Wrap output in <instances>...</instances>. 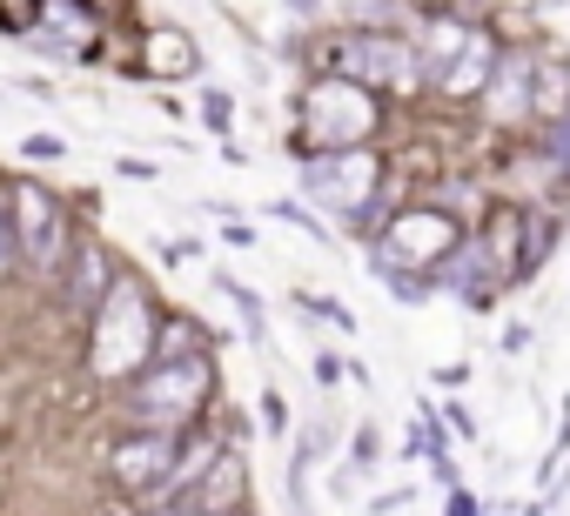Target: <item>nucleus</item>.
<instances>
[{"instance_id":"6","label":"nucleus","mask_w":570,"mask_h":516,"mask_svg":"<svg viewBox=\"0 0 570 516\" xmlns=\"http://www.w3.org/2000/svg\"><path fill=\"white\" fill-rule=\"evenodd\" d=\"M343 75L363 88V81H383V88H416L423 81V54L403 48V41H350L343 48Z\"/></svg>"},{"instance_id":"9","label":"nucleus","mask_w":570,"mask_h":516,"mask_svg":"<svg viewBox=\"0 0 570 516\" xmlns=\"http://www.w3.org/2000/svg\"><path fill=\"white\" fill-rule=\"evenodd\" d=\"M456 228L443 221V215H403L396 228H390V255H383V269H396V262H436L443 255V241H450Z\"/></svg>"},{"instance_id":"12","label":"nucleus","mask_w":570,"mask_h":516,"mask_svg":"<svg viewBox=\"0 0 570 516\" xmlns=\"http://www.w3.org/2000/svg\"><path fill=\"white\" fill-rule=\"evenodd\" d=\"M21 155H41V161H55V155H61V141H55V135H28V141H21Z\"/></svg>"},{"instance_id":"15","label":"nucleus","mask_w":570,"mask_h":516,"mask_svg":"<svg viewBox=\"0 0 570 516\" xmlns=\"http://www.w3.org/2000/svg\"><path fill=\"white\" fill-rule=\"evenodd\" d=\"M14 262V228H8V215H0V269Z\"/></svg>"},{"instance_id":"4","label":"nucleus","mask_w":570,"mask_h":516,"mask_svg":"<svg viewBox=\"0 0 570 516\" xmlns=\"http://www.w3.org/2000/svg\"><path fill=\"white\" fill-rule=\"evenodd\" d=\"M303 121L323 148H356L370 128H376V101L356 88V81H323L303 95Z\"/></svg>"},{"instance_id":"11","label":"nucleus","mask_w":570,"mask_h":516,"mask_svg":"<svg viewBox=\"0 0 570 516\" xmlns=\"http://www.w3.org/2000/svg\"><path fill=\"white\" fill-rule=\"evenodd\" d=\"M222 296H228V309L248 322V343L262 349V343H268V322H262V302H255V289H242V282H222Z\"/></svg>"},{"instance_id":"17","label":"nucleus","mask_w":570,"mask_h":516,"mask_svg":"<svg viewBox=\"0 0 570 516\" xmlns=\"http://www.w3.org/2000/svg\"><path fill=\"white\" fill-rule=\"evenodd\" d=\"M289 8H303V14H316V8H323V0H289Z\"/></svg>"},{"instance_id":"13","label":"nucleus","mask_w":570,"mask_h":516,"mask_svg":"<svg viewBox=\"0 0 570 516\" xmlns=\"http://www.w3.org/2000/svg\"><path fill=\"white\" fill-rule=\"evenodd\" d=\"M356 463H376V429H356Z\"/></svg>"},{"instance_id":"16","label":"nucleus","mask_w":570,"mask_h":516,"mask_svg":"<svg viewBox=\"0 0 570 516\" xmlns=\"http://www.w3.org/2000/svg\"><path fill=\"white\" fill-rule=\"evenodd\" d=\"M175 516H228V509H202V503H181Z\"/></svg>"},{"instance_id":"10","label":"nucleus","mask_w":570,"mask_h":516,"mask_svg":"<svg viewBox=\"0 0 570 516\" xmlns=\"http://www.w3.org/2000/svg\"><path fill=\"white\" fill-rule=\"evenodd\" d=\"M101 276H108L101 248H95V241H81V248H75V302H81V309H88V302H101V296H95V289H101Z\"/></svg>"},{"instance_id":"14","label":"nucleus","mask_w":570,"mask_h":516,"mask_svg":"<svg viewBox=\"0 0 570 516\" xmlns=\"http://www.w3.org/2000/svg\"><path fill=\"white\" fill-rule=\"evenodd\" d=\"M450 516H483V509H476V496H470V489H456V496H450Z\"/></svg>"},{"instance_id":"5","label":"nucleus","mask_w":570,"mask_h":516,"mask_svg":"<svg viewBox=\"0 0 570 516\" xmlns=\"http://www.w3.org/2000/svg\"><path fill=\"white\" fill-rule=\"evenodd\" d=\"M14 241H21V255L35 262V276H55L61 269V255H68V215H61V201L41 181H28L14 195Z\"/></svg>"},{"instance_id":"3","label":"nucleus","mask_w":570,"mask_h":516,"mask_svg":"<svg viewBox=\"0 0 570 516\" xmlns=\"http://www.w3.org/2000/svg\"><path fill=\"white\" fill-rule=\"evenodd\" d=\"M141 349H148V296H141L135 282H115V289L101 296L95 369H101V376H121V369H135V363H141Z\"/></svg>"},{"instance_id":"7","label":"nucleus","mask_w":570,"mask_h":516,"mask_svg":"<svg viewBox=\"0 0 570 516\" xmlns=\"http://www.w3.org/2000/svg\"><path fill=\"white\" fill-rule=\"evenodd\" d=\"M175 469H181V463H175L168 429H148V436H135V443L115 449V476H121L128 489H155V483H168Z\"/></svg>"},{"instance_id":"2","label":"nucleus","mask_w":570,"mask_h":516,"mask_svg":"<svg viewBox=\"0 0 570 516\" xmlns=\"http://www.w3.org/2000/svg\"><path fill=\"white\" fill-rule=\"evenodd\" d=\"M303 195L330 215H363L376 195V155L363 148H336V155H309L303 161Z\"/></svg>"},{"instance_id":"8","label":"nucleus","mask_w":570,"mask_h":516,"mask_svg":"<svg viewBox=\"0 0 570 516\" xmlns=\"http://www.w3.org/2000/svg\"><path fill=\"white\" fill-rule=\"evenodd\" d=\"M436 48H443V88L450 95H476L483 75H490V41L483 34H463V28H443Z\"/></svg>"},{"instance_id":"1","label":"nucleus","mask_w":570,"mask_h":516,"mask_svg":"<svg viewBox=\"0 0 570 516\" xmlns=\"http://www.w3.org/2000/svg\"><path fill=\"white\" fill-rule=\"evenodd\" d=\"M202 396H208V363H202V356H168L161 369H148V376L135 383L128 416H135L141 429H175V423H188V416L202 409Z\"/></svg>"},{"instance_id":"18","label":"nucleus","mask_w":570,"mask_h":516,"mask_svg":"<svg viewBox=\"0 0 570 516\" xmlns=\"http://www.w3.org/2000/svg\"><path fill=\"white\" fill-rule=\"evenodd\" d=\"M135 516H175V509H135Z\"/></svg>"}]
</instances>
